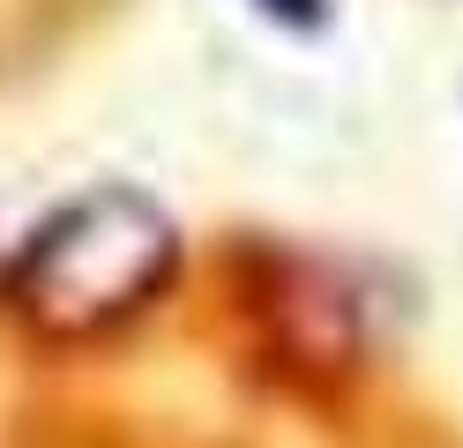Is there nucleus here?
Masks as SVG:
<instances>
[{"instance_id": "obj_1", "label": "nucleus", "mask_w": 463, "mask_h": 448, "mask_svg": "<svg viewBox=\"0 0 463 448\" xmlns=\"http://www.w3.org/2000/svg\"><path fill=\"white\" fill-rule=\"evenodd\" d=\"M180 239L172 217L135 195V187H98L68 202L15 262V307L31 314L45 337H98V329L128 321L142 299H157Z\"/></svg>"}, {"instance_id": "obj_2", "label": "nucleus", "mask_w": 463, "mask_h": 448, "mask_svg": "<svg viewBox=\"0 0 463 448\" xmlns=\"http://www.w3.org/2000/svg\"><path fill=\"white\" fill-rule=\"evenodd\" d=\"M262 8H269V15H284V23H299V30L329 15V8H322V0H262Z\"/></svg>"}]
</instances>
